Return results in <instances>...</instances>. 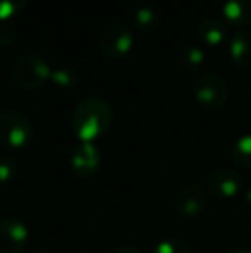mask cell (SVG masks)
Here are the masks:
<instances>
[{"instance_id": "obj_5", "label": "cell", "mask_w": 251, "mask_h": 253, "mask_svg": "<svg viewBox=\"0 0 251 253\" xmlns=\"http://www.w3.org/2000/svg\"><path fill=\"white\" fill-rule=\"evenodd\" d=\"M193 95L198 105L207 110H218L227 103V83L217 74H203L193 84Z\"/></svg>"}, {"instance_id": "obj_11", "label": "cell", "mask_w": 251, "mask_h": 253, "mask_svg": "<svg viewBox=\"0 0 251 253\" xmlns=\"http://www.w3.org/2000/svg\"><path fill=\"white\" fill-rule=\"evenodd\" d=\"M196 33L200 40L208 47H218L227 38V24L217 17H205L198 24Z\"/></svg>"}, {"instance_id": "obj_16", "label": "cell", "mask_w": 251, "mask_h": 253, "mask_svg": "<svg viewBox=\"0 0 251 253\" xmlns=\"http://www.w3.org/2000/svg\"><path fill=\"white\" fill-rule=\"evenodd\" d=\"M231 155L236 166L251 172V134H245L232 145Z\"/></svg>"}, {"instance_id": "obj_19", "label": "cell", "mask_w": 251, "mask_h": 253, "mask_svg": "<svg viewBox=\"0 0 251 253\" xmlns=\"http://www.w3.org/2000/svg\"><path fill=\"white\" fill-rule=\"evenodd\" d=\"M17 40V28L10 19H0V45L10 47Z\"/></svg>"}, {"instance_id": "obj_7", "label": "cell", "mask_w": 251, "mask_h": 253, "mask_svg": "<svg viewBox=\"0 0 251 253\" xmlns=\"http://www.w3.org/2000/svg\"><path fill=\"white\" fill-rule=\"evenodd\" d=\"M174 209L184 217H198L207 209V193L198 184H184L176 191Z\"/></svg>"}, {"instance_id": "obj_15", "label": "cell", "mask_w": 251, "mask_h": 253, "mask_svg": "<svg viewBox=\"0 0 251 253\" xmlns=\"http://www.w3.org/2000/svg\"><path fill=\"white\" fill-rule=\"evenodd\" d=\"M50 83L62 91L72 90L79 83V74L72 66H59L57 69H52Z\"/></svg>"}, {"instance_id": "obj_21", "label": "cell", "mask_w": 251, "mask_h": 253, "mask_svg": "<svg viewBox=\"0 0 251 253\" xmlns=\"http://www.w3.org/2000/svg\"><path fill=\"white\" fill-rule=\"evenodd\" d=\"M112 253H140V252L133 247H117L112 250Z\"/></svg>"}, {"instance_id": "obj_20", "label": "cell", "mask_w": 251, "mask_h": 253, "mask_svg": "<svg viewBox=\"0 0 251 253\" xmlns=\"http://www.w3.org/2000/svg\"><path fill=\"white\" fill-rule=\"evenodd\" d=\"M17 166L10 157H0V184H7L16 177Z\"/></svg>"}, {"instance_id": "obj_14", "label": "cell", "mask_w": 251, "mask_h": 253, "mask_svg": "<svg viewBox=\"0 0 251 253\" xmlns=\"http://www.w3.org/2000/svg\"><path fill=\"white\" fill-rule=\"evenodd\" d=\"M133 24L141 35L150 37V35L157 33L158 26H160V17L151 7H140L133 16Z\"/></svg>"}, {"instance_id": "obj_8", "label": "cell", "mask_w": 251, "mask_h": 253, "mask_svg": "<svg viewBox=\"0 0 251 253\" xmlns=\"http://www.w3.org/2000/svg\"><path fill=\"white\" fill-rule=\"evenodd\" d=\"M30 241V231L19 219L0 222V253H23Z\"/></svg>"}, {"instance_id": "obj_3", "label": "cell", "mask_w": 251, "mask_h": 253, "mask_svg": "<svg viewBox=\"0 0 251 253\" xmlns=\"http://www.w3.org/2000/svg\"><path fill=\"white\" fill-rule=\"evenodd\" d=\"M33 140V124L17 110L0 112V147L7 150H19Z\"/></svg>"}, {"instance_id": "obj_10", "label": "cell", "mask_w": 251, "mask_h": 253, "mask_svg": "<svg viewBox=\"0 0 251 253\" xmlns=\"http://www.w3.org/2000/svg\"><path fill=\"white\" fill-rule=\"evenodd\" d=\"M231 59L236 67L251 73V30L236 33L231 40Z\"/></svg>"}, {"instance_id": "obj_23", "label": "cell", "mask_w": 251, "mask_h": 253, "mask_svg": "<svg viewBox=\"0 0 251 253\" xmlns=\"http://www.w3.org/2000/svg\"><path fill=\"white\" fill-rule=\"evenodd\" d=\"M229 253H251V250H246V248H238V250H232Z\"/></svg>"}, {"instance_id": "obj_18", "label": "cell", "mask_w": 251, "mask_h": 253, "mask_svg": "<svg viewBox=\"0 0 251 253\" xmlns=\"http://www.w3.org/2000/svg\"><path fill=\"white\" fill-rule=\"evenodd\" d=\"M26 5L28 0H0V19H12Z\"/></svg>"}, {"instance_id": "obj_2", "label": "cell", "mask_w": 251, "mask_h": 253, "mask_svg": "<svg viewBox=\"0 0 251 253\" xmlns=\"http://www.w3.org/2000/svg\"><path fill=\"white\" fill-rule=\"evenodd\" d=\"M52 67L48 62L40 55L35 53H26L21 55L19 59L14 62L10 76L12 81L21 88V90H38L43 86L47 81H50Z\"/></svg>"}, {"instance_id": "obj_6", "label": "cell", "mask_w": 251, "mask_h": 253, "mask_svg": "<svg viewBox=\"0 0 251 253\" xmlns=\"http://www.w3.org/2000/svg\"><path fill=\"white\" fill-rule=\"evenodd\" d=\"M208 191L212 197L222 200H232L239 195L243 188V177L231 167H217L208 176Z\"/></svg>"}, {"instance_id": "obj_9", "label": "cell", "mask_w": 251, "mask_h": 253, "mask_svg": "<svg viewBox=\"0 0 251 253\" xmlns=\"http://www.w3.org/2000/svg\"><path fill=\"white\" fill-rule=\"evenodd\" d=\"M71 169L79 177H90L100 167V152L93 143H79L71 153Z\"/></svg>"}, {"instance_id": "obj_12", "label": "cell", "mask_w": 251, "mask_h": 253, "mask_svg": "<svg viewBox=\"0 0 251 253\" xmlns=\"http://www.w3.org/2000/svg\"><path fill=\"white\" fill-rule=\"evenodd\" d=\"M222 12L225 24L243 28L251 23V0H225Z\"/></svg>"}, {"instance_id": "obj_4", "label": "cell", "mask_w": 251, "mask_h": 253, "mask_svg": "<svg viewBox=\"0 0 251 253\" xmlns=\"http://www.w3.org/2000/svg\"><path fill=\"white\" fill-rule=\"evenodd\" d=\"M97 45L105 57L119 59L127 55L133 48V33L122 21H108L98 33Z\"/></svg>"}, {"instance_id": "obj_17", "label": "cell", "mask_w": 251, "mask_h": 253, "mask_svg": "<svg viewBox=\"0 0 251 253\" xmlns=\"http://www.w3.org/2000/svg\"><path fill=\"white\" fill-rule=\"evenodd\" d=\"M151 253H191V250L184 241L171 238V240H164L155 245Z\"/></svg>"}, {"instance_id": "obj_1", "label": "cell", "mask_w": 251, "mask_h": 253, "mask_svg": "<svg viewBox=\"0 0 251 253\" xmlns=\"http://www.w3.org/2000/svg\"><path fill=\"white\" fill-rule=\"evenodd\" d=\"M114 114L104 98H84L74 107L71 114V126L81 143H93L104 136L112 126Z\"/></svg>"}, {"instance_id": "obj_22", "label": "cell", "mask_w": 251, "mask_h": 253, "mask_svg": "<svg viewBox=\"0 0 251 253\" xmlns=\"http://www.w3.org/2000/svg\"><path fill=\"white\" fill-rule=\"evenodd\" d=\"M245 200H246V203H250L251 205V186L246 190V193H245Z\"/></svg>"}, {"instance_id": "obj_13", "label": "cell", "mask_w": 251, "mask_h": 253, "mask_svg": "<svg viewBox=\"0 0 251 253\" xmlns=\"http://www.w3.org/2000/svg\"><path fill=\"white\" fill-rule=\"evenodd\" d=\"M207 60V55L201 50L200 47H194V45H186V47L179 48L176 53V62L186 73H194L198 71Z\"/></svg>"}]
</instances>
